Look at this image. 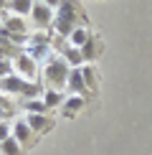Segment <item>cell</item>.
<instances>
[{
    "label": "cell",
    "instance_id": "6",
    "mask_svg": "<svg viewBox=\"0 0 152 155\" xmlns=\"http://www.w3.org/2000/svg\"><path fill=\"white\" fill-rule=\"evenodd\" d=\"M25 122H28V127L38 135H46L56 127L53 117H48V114H25Z\"/></svg>",
    "mask_w": 152,
    "mask_h": 155
},
{
    "label": "cell",
    "instance_id": "19",
    "mask_svg": "<svg viewBox=\"0 0 152 155\" xmlns=\"http://www.w3.org/2000/svg\"><path fill=\"white\" fill-rule=\"evenodd\" d=\"M13 135V127L8 125V122H0V143H3V140H8Z\"/></svg>",
    "mask_w": 152,
    "mask_h": 155
},
{
    "label": "cell",
    "instance_id": "7",
    "mask_svg": "<svg viewBox=\"0 0 152 155\" xmlns=\"http://www.w3.org/2000/svg\"><path fill=\"white\" fill-rule=\"evenodd\" d=\"M81 56H84V64H94L101 56V41L94 33H91V38H89L84 46H81Z\"/></svg>",
    "mask_w": 152,
    "mask_h": 155
},
{
    "label": "cell",
    "instance_id": "15",
    "mask_svg": "<svg viewBox=\"0 0 152 155\" xmlns=\"http://www.w3.org/2000/svg\"><path fill=\"white\" fill-rule=\"evenodd\" d=\"M0 153H3V155H25V150L18 145V140L13 137V135H10L8 140H3V143H0Z\"/></svg>",
    "mask_w": 152,
    "mask_h": 155
},
{
    "label": "cell",
    "instance_id": "8",
    "mask_svg": "<svg viewBox=\"0 0 152 155\" xmlns=\"http://www.w3.org/2000/svg\"><path fill=\"white\" fill-rule=\"evenodd\" d=\"M63 114L66 117H74L79 109H84L86 107V97L84 94H66V99H63Z\"/></svg>",
    "mask_w": 152,
    "mask_h": 155
},
{
    "label": "cell",
    "instance_id": "13",
    "mask_svg": "<svg viewBox=\"0 0 152 155\" xmlns=\"http://www.w3.org/2000/svg\"><path fill=\"white\" fill-rule=\"evenodd\" d=\"M33 3L36 0H8V10H10V15H30V8H33Z\"/></svg>",
    "mask_w": 152,
    "mask_h": 155
},
{
    "label": "cell",
    "instance_id": "2",
    "mask_svg": "<svg viewBox=\"0 0 152 155\" xmlns=\"http://www.w3.org/2000/svg\"><path fill=\"white\" fill-rule=\"evenodd\" d=\"M68 74H71V66L66 64L63 56H51L43 64V81L48 84V89H66Z\"/></svg>",
    "mask_w": 152,
    "mask_h": 155
},
{
    "label": "cell",
    "instance_id": "11",
    "mask_svg": "<svg viewBox=\"0 0 152 155\" xmlns=\"http://www.w3.org/2000/svg\"><path fill=\"white\" fill-rule=\"evenodd\" d=\"M89 38H91V31H89L86 25H76V28L71 31V33H68V38H66V41L71 43V46L81 48V46H84V43L89 41Z\"/></svg>",
    "mask_w": 152,
    "mask_h": 155
},
{
    "label": "cell",
    "instance_id": "12",
    "mask_svg": "<svg viewBox=\"0 0 152 155\" xmlns=\"http://www.w3.org/2000/svg\"><path fill=\"white\" fill-rule=\"evenodd\" d=\"M81 76H84V84H86V89L89 92H97L99 89V79H97V66H94V64H84V66H81Z\"/></svg>",
    "mask_w": 152,
    "mask_h": 155
},
{
    "label": "cell",
    "instance_id": "20",
    "mask_svg": "<svg viewBox=\"0 0 152 155\" xmlns=\"http://www.w3.org/2000/svg\"><path fill=\"white\" fill-rule=\"evenodd\" d=\"M41 3H46L48 8H59V3H61V0H41Z\"/></svg>",
    "mask_w": 152,
    "mask_h": 155
},
{
    "label": "cell",
    "instance_id": "22",
    "mask_svg": "<svg viewBox=\"0 0 152 155\" xmlns=\"http://www.w3.org/2000/svg\"><path fill=\"white\" fill-rule=\"evenodd\" d=\"M3 25H5V21H3V15H0V31H3Z\"/></svg>",
    "mask_w": 152,
    "mask_h": 155
},
{
    "label": "cell",
    "instance_id": "17",
    "mask_svg": "<svg viewBox=\"0 0 152 155\" xmlns=\"http://www.w3.org/2000/svg\"><path fill=\"white\" fill-rule=\"evenodd\" d=\"M23 109L28 114H48V107L43 104V99H25V104H23Z\"/></svg>",
    "mask_w": 152,
    "mask_h": 155
},
{
    "label": "cell",
    "instance_id": "1",
    "mask_svg": "<svg viewBox=\"0 0 152 155\" xmlns=\"http://www.w3.org/2000/svg\"><path fill=\"white\" fill-rule=\"evenodd\" d=\"M81 15V3L79 0H61L53 13V31L61 38H68V33L76 28V18Z\"/></svg>",
    "mask_w": 152,
    "mask_h": 155
},
{
    "label": "cell",
    "instance_id": "3",
    "mask_svg": "<svg viewBox=\"0 0 152 155\" xmlns=\"http://www.w3.org/2000/svg\"><path fill=\"white\" fill-rule=\"evenodd\" d=\"M13 71H15L18 76H23L25 81H36L38 79V61L33 59V56H28L25 51H21L18 56H13Z\"/></svg>",
    "mask_w": 152,
    "mask_h": 155
},
{
    "label": "cell",
    "instance_id": "18",
    "mask_svg": "<svg viewBox=\"0 0 152 155\" xmlns=\"http://www.w3.org/2000/svg\"><path fill=\"white\" fill-rule=\"evenodd\" d=\"M10 74H15V71H13V61L10 59H3V61H0V79H5V76H10Z\"/></svg>",
    "mask_w": 152,
    "mask_h": 155
},
{
    "label": "cell",
    "instance_id": "21",
    "mask_svg": "<svg viewBox=\"0 0 152 155\" xmlns=\"http://www.w3.org/2000/svg\"><path fill=\"white\" fill-rule=\"evenodd\" d=\"M3 8H8V0H0V13H3Z\"/></svg>",
    "mask_w": 152,
    "mask_h": 155
},
{
    "label": "cell",
    "instance_id": "9",
    "mask_svg": "<svg viewBox=\"0 0 152 155\" xmlns=\"http://www.w3.org/2000/svg\"><path fill=\"white\" fill-rule=\"evenodd\" d=\"M68 94H89L86 84H84V76H81V66L79 69H71V74H68V84H66Z\"/></svg>",
    "mask_w": 152,
    "mask_h": 155
},
{
    "label": "cell",
    "instance_id": "5",
    "mask_svg": "<svg viewBox=\"0 0 152 155\" xmlns=\"http://www.w3.org/2000/svg\"><path fill=\"white\" fill-rule=\"evenodd\" d=\"M30 21H33L38 28H48V25L53 23V8H48L46 3L36 0L33 8H30Z\"/></svg>",
    "mask_w": 152,
    "mask_h": 155
},
{
    "label": "cell",
    "instance_id": "10",
    "mask_svg": "<svg viewBox=\"0 0 152 155\" xmlns=\"http://www.w3.org/2000/svg\"><path fill=\"white\" fill-rule=\"evenodd\" d=\"M61 56L66 59V64H68L71 69H79V66H84V56H81V48L71 46V43H66V46L61 48Z\"/></svg>",
    "mask_w": 152,
    "mask_h": 155
},
{
    "label": "cell",
    "instance_id": "16",
    "mask_svg": "<svg viewBox=\"0 0 152 155\" xmlns=\"http://www.w3.org/2000/svg\"><path fill=\"white\" fill-rule=\"evenodd\" d=\"M15 114V107H13V99L8 94H0V122H8V117Z\"/></svg>",
    "mask_w": 152,
    "mask_h": 155
},
{
    "label": "cell",
    "instance_id": "4",
    "mask_svg": "<svg viewBox=\"0 0 152 155\" xmlns=\"http://www.w3.org/2000/svg\"><path fill=\"white\" fill-rule=\"evenodd\" d=\"M13 137L18 140V145H21L23 150H30V147H33L36 137H33V130L28 127V122H25V117L13 122Z\"/></svg>",
    "mask_w": 152,
    "mask_h": 155
},
{
    "label": "cell",
    "instance_id": "14",
    "mask_svg": "<svg viewBox=\"0 0 152 155\" xmlns=\"http://www.w3.org/2000/svg\"><path fill=\"white\" fill-rule=\"evenodd\" d=\"M41 99H43V104H46L48 109H56V107H61V104H63V99H66V94H63L61 89H46Z\"/></svg>",
    "mask_w": 152,
    "mask_h": 155
}]
</instances>
